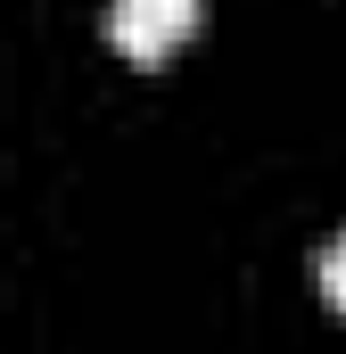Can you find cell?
I'll return each instance as SVG.
<instances>
[{
	"instance_id": "obj_2",
	"label": "cell",
	"mask_w": 346,
	"mask_h": 354,
	"mask_svg": "<svg viewBox=\"0 0 346 354\" xmlns=\"http://www.w3.org/2000/svg\"><path fill=\"white\" fill-rule=\"evenodd\" d=\"M313 272H322V297H330V305L346 313V231L330 239V248H322V264H313Z\"/></svg>"
},
{
	"instance_id": "obj_1",
	"label": "cell",
	"mask_w": 346,
	"mask_h": 354,
	"mask_svg": "<svg viewBox=\"0 0 346 354\" xmlns=\"http://www.w3.org/2000/svg\"><path fill=\"white\" fill-rule=\"evenodd\" d=\"M198 25V0H107V41L124 58H165Z\"/></svg>"
}]
</instances>
